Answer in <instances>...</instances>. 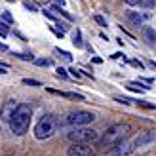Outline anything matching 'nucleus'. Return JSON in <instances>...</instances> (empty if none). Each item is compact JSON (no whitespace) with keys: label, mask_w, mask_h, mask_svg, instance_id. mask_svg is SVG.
Returning <instances> with one entry per match:
<instances>
[{"label":"nucleus","mask_w":156,"mask_h":156,"mask_svg":"<svg viewBox=\"0 0 156 156\" xmlns=\"http://www.w3.org/2000/svg\"><path fill=\"white\" fill-rule=\"evenodd\" d=\"M154 137H156V133H154L152 129L137 131V135H133L131 139H128V141H120L111 152H108V156H128V154H131L133 151H137V149H141V147L152 143Z\"/></svg>","instance_id":"nucleus-1"},{"label":"nucleus","mask_w":156,"mask_h":156,"mask_svg":"<svg viewBox=\"0 0 156 156\" xmlns=\"http://www.w3.org/2000/svg\"><path fill=\"white\" fill-rule=\"evenodd\" d=\"M30 118H33V108L25 103H19V108L17 112L13 114V118L8 122L12 133L13 135H25L29 131V126H30Z\"/></svg>","instance_id":"nucleus-2"},{"label":"nucleus","mask_w":156,"mask_h":156,"mask_svg":"<svg viewBox=\"0 0 156 156\" xmlns=\"http://www.w3.org/2000/svg\"><path fill=\"white\" fill-rule=\"evenodd\" d=\"M67 139L71 143H95L101 139L99 131L97 129H91V128H86V126H80V128H73L71 131L67 133Z\"/></svg>","instance_id":"nucleus-3"},{"label":"nucleus","mask_w":156,"mask_h":156,"mask_svg":"<svg viewBox=\"0 0 156 156\" xmlns=\"http://www.w3.org/2000/svg\"><path fill=\"white\" fill-rule=\"evenodd\" d=\"M55 129H57L55 116L46 114V116H42V118L38 120V124L34 126V137L40 139V141H44V139H50L53 133H55Z\"/></svg>","instance_id":"nucleus-4"},{"label":"nucleus","mask_w":156,"mask_h":156,"mask_svg":"<svg viewBox=\"0 0 156 156\" xmlns=\"http://www.w3.org/2000/svg\"><path fill=\"white\" fill-rule=\"evenodd\" d=\"M129 124H114V126H111L107 131H105V135L99 139L103 145H112V143H118L122 141V137H126L129 133Z\"/></svg>","instance_id":"nucleus-5"},{"label":"nucleus","mask_w":156,"mask_h":156,"mask_svg":"<svg viewBox=\"0 0 156 156\" xmlns=\"http://www.w3.org/2000/svg\"><path fill=\"white\" fill-rule=\"evenodd\" d=\"M95 120V114L90 111H73L67 114V124L73 128H80V126H88Z\"/></svg>","instance_id":"nucleus-6"},{"label":"nucleus","mask_w":156,"mask_h":156,"mask_svg":"<svg viewBox=\"0 0 156 156\" xmlns=\"http://www.w3.org/2000/svg\"><path fill=\"white\" fill-rule=\"evenodd\" d=\"M67 156H93V149L90 143H73L67 149Z\"/></svg>","instance_id":"nucleus-7"},{"label":"nucleus","mask_w":156,"mask_h":156,"mask_svg":"<svg viewBox=\"0 0 156 156\" xmlns=\"http://www.w3.org/2000/svg\"><path fill=\"white\" fill-rule=\"evenodd\" d=\"M17 108H19V103L15 99H8L6 103L2 105V111H0V118H2L4 122H10L13 118V114L17 112Z\"/></svg>","instance_id":"nucleus-8"},{"label":"nucleus","mask_w":156,"mask_h":156,"mask_svg":"<svg viewBox=\"0 0 156 156\" xmlns=\"http://www.w3.org/2000/svg\"><path fill=\"white\" fill-rule=\"evenodd\" d=\"M126 17L133 23V25L139 27V25H143V21L149 19L151 15H149V13H139V12H133V10H128V12H126Z\"/></svg>","instance_id":"nucleus-9"},{"label":"nucleus","mask_w":156,"mask_h":156,"mask_svg":"<svg viewBox=\"0 0 156 156\" xmlns=\"http://www.w3.org/2000/svg\"><path fill=\"white\" fill-rule=\"evenodd\" d=\"M143 40L149 44V46L156 44V30H154L152 27H145V29H143Z\"/></svg>","instance_id":"nucleus-10"},{"label":"nucleus","mask_w":156,"mask_h":156,"mask_svg":"<svg viewBox=\"0 0 156 156\" xmlns=\"http://www.w3.org/2000/svg\"><path fill=\"white\" fill-rule=\"evenodd\" d=\"M51 93H57L61 97H69V99H76V101H84V95L80 93H73V91H55V90H50Z\"/></svg>","instance_id":"nucleus-11"},{"label":"nucleus","mask_w":156,"mask_h":156,"mask_svg":"<svg viewBox=\"0 0 156 156\" xmlns=\"http://www.w3.org/2000/svg\"><path fill=\"white\" fill-rule=\"evenodd\" d=\"M73 44L76 46V48H82V46H84V42H82V33H80V30H74V36H73Z\"/></svg>","instance_id":"nucleus-12"},{"label":"nucleus","mask_w":156,"mask_h":156,"mask_svg":"<svg viewBox=\"0 0 156 156\" xmlns=\"http://www.w3.org/2000/svg\"><path fill=\"white\" fill-rule=\"evenodd\" d=\"M17 59H23V61H34V55L33 53H15Z\"/></svg>","instance_id":"nucleus-13"},{"label":"nucleus","mask_w":156,"mask_h":156,"mask_svg":"<svg viewBox=\"0 0 156 156\" xmlns=\"http://www.w3.org/2000/svg\"><path fill=\"white\" fill-rule=\"evenodd\" d=\"M34 63L38 65V67H50L51 65V59H48V57H42V59H34Z\"/></svg>","instance_id":"nucleus-14"},{"label":"nucleus","mask_w":156,"mask_h":156,"mask_svg":"<svg viewBox=\"0 0 156 156\" xmlns=\"http://www.w3.org/2000/svg\"><path fill=\"white\" fill-rule=\"evenodd\" d=\"M55 51L59 53V55H63V59H67V61H73V55L69 51H65V50H61V48H55Z\"/></svg>","instance_id":"nucleus-15"},{"label":"nucleus","mask_w":156,"mask_h":156,"mask_svg":"<svg viewBox=\"0 0 156 156\" xmlns=\"http://www.w3.org/2000/svg\"><path fill=\"white\" fill-rule=\"evenodd\" d=\"M156 0H143L141 2V8H147V10H151V8H154Z\"/></svg>","instance_id":"nucleus-16"},{"label":"nucleus","mask_w":156,"mask_h":156,"mask_svg":"<svg viewBox=\"0 0 156 156\" xmlns=\"http://www.w3.org/2000/svg\"><path fill=\"white\" fill-rule=\"evenodd\" d=\"M23 84H27V86H33V88H38V86H42L38 80H30V78H25L23 80Z\"/></svg>","instance_id":"nucleus-17"},{"label":"nucleus","mask_w":156,"mask_h":156,"mask_svg":"<svg viewBox=\"0 0 156 156\" xmlns=\"http://www.w3.org/2000/svg\"><path fill=\"white\" fill-rule=\"evenodd\" d=\"M93 19H95V23H97V25H101V27H107V19L103 17V15H95Z\"/></svg>","instance_id":"nucleus-18"},{"label":"nucleus","mask_w":156,"mask_h":156,"mask_svg":"<svg viewBox=\"0 0 156 156\" xmlns=\"http://www.w3.org/2000/svg\"><path fill=\"white\" fill-rule=\"evenodd\" d=\"M8 33H10V30H8V25H4V23H0V36H2V38H6V36H8Z\"/></svg>","instance_id":"nucleus-19"},{"label":"nucleus","mask_w":156,"mask_h":156,"mask_svg":"<svg viewBox=\"0 0 156 156\" xmlns=\"http://www.w3.org/2000/svg\"><path fill=\"white\" fill-rule=\"evenodd\" d=\"M25 8H29L30 12H36V10H38V6H36L34 2H29V0H25Z\"/></svg>","instance_id":"nucleus-20"},{"label":"nucleus","mask_w":156,"mask_h":156,"mask_svg":"<svg viewBox=\"0 0 156 156\" xmlns=\"http://www.w3.org/2000/svg\"><path fill=\"white\" fill-rule=\"evenodd\" d=\"M114 101H118V103H124V105H129V103H133L131 99H128V97H114Z\"/></svg>","instance_id":"nucleus-21"},{"label":"nucleus","mask_w":156,"mask_h":156,"mask_svg":"<svg viewBox=\"0 0 156 156\" xmlns=\"http://www.w3.org/2000/svg\"><path fill=\"white\" fill-rule=\"evenodd\" d=\"M124 2H126L128 6H141L143 0H124Z\"/></svg>","instance_id":"nucleus-22"},{"label":"nucleus","mask_w":156,"mask_h":156,"mask_svg":"<svg viewBox=\"0 0 156 156\" xmlns=\"http://www.w3.org/2000/svg\"><path fill=\"white\" fill-rule=\"evenodd\" d=\"M57 74H59L61 78H69V73L65 71V69H63V67H59V69H57Z\"/></svg>","instance_id":"nucleus-23"},{"label":"nucleus","mask_w":156,"mask_h":156,"mask_svg":"<svg viewBox=\"0 0 156 156\" xmlns=\"http://www.w3.org/2000/svg\"><path fill=\"white\" fill-rule=\"evenodd\" d=\"M137 105H143V107H147V108H156V105L154 103H143V101H135Z\"/></svg>","instance_id":"nucleus-24"},{"label":"nucleus","mask_w":156,"mask_h":156,"mask_svg":"<svg viewBox=\"0 0 156 156\" xmlns=\"http://www.w3.org/2000/svg\"><path fill=\"white\" fill-rule=\"evenodd\" d=\"M131 65H133V67H137V69H141V71H143V63H141V61L133 59V61H131Z\"/></svg>","instance_id":"nucleus-25"},{"label":"nucleus","mask_w":156,"mask_h":156,"mask_svg":"<svg viewBox=\"0 0 156 156\" xmlns=\"http://www.w3.org/2000/svg\"><path fill=\"white\" fill-rule=\"evenodd\" d=\"M71 74H73L74 78H80V73H78V71H76V69H71Z\"/></svg>","instance_id":"nucleus-26"},{"label":"nucleus","mask_w":156,"mask_h":156,"mask_svg":"<svg viewBox=\"0 0 156 156\" xmlns=\"http://www.w3.org/2000/svg\"><path fill=\"white\" fill-rule=\"evenodd\" d=\"M4 19H6L8 23H12V15H10V13H8V12H6V13H4Z\"/></svg>","instance_id":"nucleus-27"},{"label":"nucleus","mask_w":156,"mask_h":156,"mask_svg":"<svg viewBox=\"0 0 156 156\" xmlns=\"http://www.w3.org/2000/svg\"><path fill=\"white\" fill-rule=\"evenodd\" d=\"M6 69H8V67H4L2 63H0V74H6V73H8V71H6Z\"/></svg>","instance_id":"nucleus-28"},{"label":"nucleus","mask_w":156,"mask_h":156,"mask_svg":"<svg viewBox=\"0 0 156 156\" xmlns=\"http://www.w3.org/2000/svg\"><path fill=\"white\" fill-rule=\"evenodd\" d=\"M55 2H57L59 6H65V0H55Z\"/></svg>","instance_id":"nucleus-29"},{"label":"nucleus","mask_w":156,"mask_h":156,"mask_svg":"<svg viewBox=\"0 0 156 156\" xmlns=\"http://www.w3.org/2000/svg\"><path fill=\"white\" fill-rule=\"evenodd\" d=\"M151 65H152V67H156V61H151Z\"/></svg>","instance_id":"nucleus-30"}]
</instances>
